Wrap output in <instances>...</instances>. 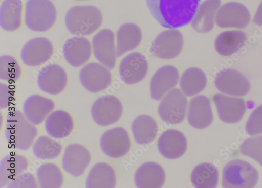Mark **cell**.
<instances>
[{
    "mask_svg": "<svg viewBox=\"0 0 262 188\" xmlns=\"http://www.w3.org/2000/svg\"><path fill=\"white\" fill-rule=\"evenodd\" d=\"M63 150L62 145L51 136L42 135L32 146L34 155L39 160L48 161L57 158Z\"/></svg>",
    "mask_w": 262,
    "mask_h": 188,
    "instance_id": "836d02e7",
    "label": "cell"
},
{
    "mask_svg": "<svg viewBox=\"0 0 262 188\" xmlns=\"http://www.w3.org/2000/svg\"><path fill=\"white\" fill-rule=\"evenodd\" d=\"M166 181V174L159 163L148 162L142 165L136 171L135 182L139 188H160Z\"/></svg>",
    "mask_w": 262,
    "mask_h": 188,
    "instance_id": "484cf974",
    "label": "cell"
},
{
    "mask_svg": "<svg viewBox=\"0 0 262 188\" xmlns=\"http://www.w3.org/2000/svg\"><path fill=\"white\" fill-rule=\"evenodd\" d=\"M246 129L250 136L262 134V105L253 111L247 122Z\"/></svg>",
    "mask_w": 262,
    "mask_h": 188,
    "instance_id": "f35d334b",
    "label": "cell"
},
{
    "mask_svg": "<svg viewBox=\"0 0 262 188\" xmlns=\"http://www.w3.org/2000/svg\"><path fill=\"white\" fill-rule=\"evenodd\" d=\"M54 46L46 37H38L29 40L20 52L24 64L30 67H39L46 63L53 56Z\"/></svg>",
    "mask_w": 262,
    "mask_h": 188,
    "instance_id": "ba28073f",
    "label": "cell"
},
{
    "mask_svg": "<svg viewBox=\"0 0 262 188\" xmlns=\"http://www.w3.org/2000/svg\"><path fill=\"white\" fill-rule=\"evenodd\" d=\"M100 145L102 151L107 156L119 158L129 151L131 140L125 129L117 127L105 132L101 137Z\"/></svg>",
    "mask_w": 262,
    "mask_h": 188,
    "instance_id": "9a60e30c",
    "label": "cell"
},
{
    "mask_svg": "<svg viewBox=\"0 0 262 188\" xmlns=\"http://www.w3.org/2000/svg\"><path fill=\"white\" fill-rule=\"evenodd\" d=\"M214 85L221 92L233 96H246L251 89L249 80L242 73L232 69L218 73L214 79Z\"/></svg>",
    "mask_w": 262,
    "mask_h": 188,
    "instance_id": "2e32d148",
    "label": "cell"
},
{
    "mask_svg": "<svg viewBox=\"0 0 262 188\" xmlns=\"http://www.w3.org/2000/svg\"><path fill=\"white\" fill-rule=\"evenodd\" d=\"M188 121L193 128L204 129L212 123L213 115L209 99L200 95L193 98L190 101Z\"/></svg>",
    "mask_w": 262,
    "mask_h": 188,
    "instance_id": "7402d4cb",
    "label": "cell"
},
{
    "mask_svg": "<svg viewBox=\"0 0 262 188\" xmlns=\"http://www.w3.org/2000/svg\"><path fill=\"white\" fill-rule=\"evenodd\" d=\"M92 44L84 36H74L66 41L63 46L64 58L71 66L79 68L85 65L92 57Z\"/></svg>",
    "mask_w": 262,
    "mask_h": 188,
    "instance_id": "ac0fdd59",
    "label": "cell"
},
{
    "mask_svg": "<svg viewBox=\"0 0 262 188\" xmlns=\"http://www.w3.org/2000/svg\"><path fill=\"white\" fill-rule=\"evenodd\" d=\"M207 79L205 73L200 68L187 69L180 80V87L184 94L192 97L202 92L206 88Z\"/></svg>",
    "mask_w": 262,
    "mask_h": 188,
    "instance_id": "d6a6232c",
    "label": "cell"
},
{
    "mask_svg": "<svg viewBox=\"0 0 262 188\" xmlns=\"http://www.w3.org/2000/svg\"><path fill=\"white\" fill-rule=\"evenodd\" d=\"M29 161L24 155H8L0 162V187L7 186L29 168Z\"/></svg>",
    "mask_w": 262,
    "mask_h": 188,
    "instance_id": "4316f807",
    "label": "cell"
},
{
    "mask_svg": "<svg viewBox=\"0 0 262 188\" xmlns=\"http://www.w3.org/2000/svg\"><path fill=\"white\" fill-rule=\"evenodd\" d=\"M221 0H206L200 5L191 22L193 29L199 33H207L214 28V17L221 6Z\"/></svg>",
    "mask_w": 262,
    "mask_h": 188,
    "instance_id": "83f0119b",
    "label": "cell"
},
{
    "mask_svg": "<svg viewBox=\"0 0 262 188\" xmlns=\"http://www.w3.org/2000/svg\"><path fill=\"white\" fill-rule=\"evenodd\" d=\"M37 85L43 92L52 96L62 93L67 88L69 76L61 66L53 64L42 68L37 78Z\"/></svg>",
    "mask_w": 262,
    "mask_h": 188,
    "instance_id": "4fadbf2b",
    "label": "cell"
},
{
    "mask_svg": "<svg viewBox=\"0 0 262 188\" xmlns=\"http://www.w3.org/2000/svg\"><path fill=\"white\" fill-rule=\"evenodd\" d=\"M180 74L176 67L167 65L159 69L150 82V94L152 99L161 100L179 83Z\"/></svg>",
    "mask_w": 262,
    "mask_h": 188,
    "instance_id": "ffe728a7",
    "label": "cell"
},
{
    "mask_svg": "<svg viewBox=\"0 0 262 188\" xmlns=\"http://www.w3.org/2000/svg\"><path fill=\"white\" fill-rule=\"evenodd\" d=\"M75 128L72 115L63 110L52 112L45 121V129L51 137L62 139L69 137Z\"/></svg>",
    "mask_w": 262,
    "mask_h": 188,
    "instance_id": "cb8c5ba5",
    "label": "cell"
},
{
    "mask_svg": "<svg viewBox=\"0 0 262 188\" xmlns=\"http://www.w3.org/2000/svg\"><path fill=\"white\" fill-rule=\"evenodd\" d=\"M24 19L30 30L46 32L56 24L57 9L51 0H28L25 7Z\"/></svg>",
    "mask_w": 262,
    "mask_h": 188,
    "instance_id": "277c9868",
    "label": "cell"
},
{
    "mask_svg": "<svg viewBox=\"0 0 262 188\" xmlns=\"http://www.w3.org/2000/svg\"><path fill=\"white\" fill-rule=\"evenodd\" d=\"M152 16L163 28L174 29L190 24L201 0H146Z\"/></svg>",
    "mask_w": 262,
    "mask_h": 188,
    "instance_id": "6da1fadb",
    "label": "cell"
},
{
    "mask_svg": "<svg viewBox=\"0 0 262 188\" xmlns=\"http://www.w3.org/2000/svg\"><path fill=\"white\" fill-rule=\"evenodd\" d=\"M94 56L99 63L109 70L114 69L117 63L115 34L110 29H103L97 33L92 41Z\"/></svg>",
    "mask_w": 262,
    "mask_h": 188,
    "instance_id": "9c48e42d",
    "label": "cell"
},
{
    "mask_svg": "<svg viewBox=\"0 0 262 188\" xmlns=\"http://www.w3.org/2000/svg\"><path fill=\"white\" fill-rule=\"evenodd\" d=\"M36 179L41 188H60L64 181L60 167L54 163L41 165L36 171Z\"/></svg>",
    "mask_w": 262,
    "mask_h": 188,
    "instance_id": "d590c367",
    "label": "cell"
},
{
    "mask_svg": "<svg viewBox=\"0 0 262 188\" xmlns=\"http://www.w3.org/2000/svg\"><path fill=\"white\" fill-rule=\"evenodd\" d=\"M187 146L185 136L176 130H169L164 132L158 142L160 153L169 159H177L183 156L187 151Z\"/></svg>",
    "mask_w": 262,
    "mask_h": 188,
    "instance_id": "603a6c76",
    "label": "cell"
},
{
    "mask_svg": "<svg viewBox=\"0 0 262 188\" xmlns=\"http://www.w3.org/2000/svg\"><path fill=\"white\" fill-rule=\"evenodd\" d=\"M75 1H90V0H75Z\"/></svg>",
    "mask_w": 262,
    "mask_h": 188,
    "instance_id": "7bdbcfd3",
    "label": "cell"
},
{
    "mask_svg": "<svg viewBox=\"0 0 262 188\" xmlns=\"http://www.w3.org/2000/svg\"><path fill=\"white\" fill-rule=\"evenodd\" d=\"M92 161L91 152L85 146L78 143L68 145L62 158L63 170L75 178L81 176Z\"/></svg>",
    "mask_w": 262,
    "mask_h": 188,
    "instance_id": "8fae6325",
    "label": "cell"
},
{
    "mask_svg": "<svg viewBox=\"0 0 262 188\" xmlns=\"http://www.w3.org/2000/svg\"><path fill=\"white\" fill-rule=\"evenodd\" d=\"M220 119L227 123H235L242 120L247 111L244 99L217 93L213 98Z\"/></svg>",
    "mask_w": 262,
    "mask_h": 188,
    "instance_id": "d6986e66",
    "label": "cell"
},
{
    "mask_svg": "<svg viewBox=\"0 0 262 188\" xmlns=\"http://www.w3.org/2000/svg\"><path fill=\"white\" fill-rule=\"evenodd\" d=\"M148 70L146 57L138 52L130 53L121 60L119 74L122 81L128 85H135L142 81Z\"/></svg>",
    "mask_w": 262,
    "mask_h": 188,
    "instance_id": "e0dca14e",
    "label": "cell"
},
{
    "mask_svg": "<svg viewBox=\"0 0 262 188\" xmlns=\"http://www.w3.org/2000/svg\"><path fill=\"white\" fill-rule=\"evenodd\" d=\"M38 134L36 125L29 121L24 113L14 110L8 113L5 136L11 147L27 151L32 147Z\"/></svg>",
    "mask_w": 262,
    "mask_h": 188,
    "instance_id": "7a4b0ae2",
    "label": "cell"
},
{
    "mask_svg": "<svg viewBox=\"0 0 262 188\" xmlns=\"http://www.w3.org/2000/svg\"><path fill=\"white\" fill-rule=\"evenodd\" d=\"M143 35L140 28L136 24L123 25L117 33V55L120 57L126 53L137 48L141 43Z\"/></svg>",
    "mask_w": 262,
    "mask_h": 188,
    "instance_id": "f1b7e54d",
    "label": "cell"
},
{
    "mask_svg": "<svg viewBox=\"0 0 262 188\" xmlns=\"http://www.w3.org/2000/svg\"><path fill=\"white\" fill-rule=\"evenodd\" d=\"M254 23L259 26H262V2L259 5L253 19Z\"/></svg>",
    "mask_w": 262,
    "mask_h": 188,
    "instance_id": "b9f144b4",
    "label": "cell"
},
{
    "mask_svg": "<svg viewBox=\"0 0 262 188\" xmlns=\"http://www.w3.org/2000/svg\"><path fill=\"white\" fill-rule=\"evenodd\" d=\"M251 15L244 5L230 2L222 6L217 11L215 23L221 28L244 29L250 22Z\"/></svg>",
    "mask_w": 262,
    "mask_h": 188,
    "instance_id": "5bb4252c",
    "label": "cell"
},
{
    "mask_svg": "<svg viewBox=\"0 0 262 188\" xmlns=\"http://www.w3.org/2000/svg\"><path fill=\"white\" fill-rule=\"evenodd\" d=\"M247 39V35L243 31H225L217 36L215 49L222 56H231L244 46Z\"/></svg>",
    "mask_w": 262,
    "mask_h": 188,
    "instance_id": "4dcf8cb0",
    "label": "cell"
},
{
    "mask_svg": "<svg viewBox=\"0 0 262 188\" xmlns=\"http://www.w3.org/2000/svg\"><path fill=\"white\" fill-rule=\"evenodd\" d=\"M240 152L252 158L262 166V135L248 138L240 146Z\"/></svg>",
    "mask_w": 262,
    "mask_h": 188,
    "instance_id": "74e56055",
    "label": "cell"
},
{
    "mask_svg": "<svg viewBox=\"0 0 262 188\" xmlns=\"http://www.w3.org/2000/svg\"><path fill=\"white\" fill-rule=\"evenodd\" d=\"M24 5L21 0H4L0 6V26L7 32L19 30L23 25Z\"/></svg>",
    "mask_w": 262,
    "mask_h": 188,
    "instance_id": "d4e9b609",
    "label": "cell"
},
{
    "mask_svg": "<svg viewBox=\"0 0 262 188\" xmlns=\"http://www.w3.org/2000/svg\"><path fill=\"white\" fill-rule=\"evenodd\" d=\"M258 178V172L250 163L234 159L224 167L222 185L226 188H252L256 186Z\"/></svg>",
    "mask_w": 262,
    "mask_h": 188,
    "instance_id": "5b68a950",
    "label": "cell"
},
{
    "mask_svg": "<svg viewBox=\"0 0 262 188\" xmlns=\"http://www.w3.org/2000/svg\"><path fill=\"white\" fill-rule=\"evenodd\" d=\"M79 80L83 88L92 93L107 89L112 84L110 70L98 62H90L80 70Z\"/></svg>",
    "mask_w": 262,
    "mask_h": 188,
    "instance_id": "30bf717a",
    "label": "cell"
},
{
    "mask_svg": "<svg viewBox=\"0 0 262 188\" xmlns=\"http://www.w3.org/2000/svg\"><path fill=\"white\" fill-rule=\"evenodd\" d=\"M219 172L209 163L200 164L193 169L191 175V182L195 187L214 188L219 182Z\"/></svg>",
    "mask_w": 262,
    "mask_h": 188,
    "instance_id": "e575fe53",
    "label": "cell"
},
{
    "mask_svg": "<svg viewBox=\"0 0 262 188\" xmlns=\"http://www.w3.org/2000/svg\"><path fill=\"white\" fill-rule=\"evenodd\" d=\"M184 44L182 33L177 30H167L155 39L150 49L152 56L163 59L176 58L182 52Z\"/></svg>",
    "mask_w": 262,
    "mask_h": 188,
    "instance_id": "7c38bea8",
    "label": "cell"
},
{
    "mask_svg": "<svg viewBox=\"0 0 262 188\" xmlns=\"http://www.w3.org/2000/svg\"><path fill=\"white\" fill-rule=\"evenodd\" d=\"M117 184V176L113 167L105 162L95 164L87 176L86 188H114Z\"/></svg>",
    "mask_w": 262,
    "mask_h": 188,
    "instance_id": "f546056e",
    "label": "cell"
},
{
    "mask_svg": "<svg viewBox=\"0 0 262 188\" xmlns=\"http://www.w3.org/2000/svg\"><path fill=\"white\" fill-rule=\"evenodd\" d=\"M7 188H37L39 185L34 175L25 172L11 181Z\"/></svg>",
    "mask_w": 262,
    "mask_h": 188,
    "instance_id": "ab89813d",
    "label": "cell"
},
{
    "mask_svg": "<svg viewBox=\"0 0 262 188\" xmlns=\"http://www.w3.org/2000/svg\"><path fill=\"white\" fill-rule=\"evenodd\" d=\"M23 74V68L14 57L9 55L0 57V79L9 82H15Z\"/></svg>",
    "mask_w": 262,
    "mask_h": 188,
    "instance_id": "8d00e7d4",
    "label": "cell"
},
{
    "mask_svg": "<svg viewBox=\"0 0 262 188\" xmlns=\"http://www.w3.org/2000/svg\"><path fill=\"white\" fill-rule=\"evenodd\" d=\"M159 130L156 120L150 116L141 115L132 124V132L136 142L140 145L151 143L157 137Z\"/></svg>",
    "mask_w": 262,
    "mask_h": 188,
    "instance_id": "1f68e13d",
    "label": "cell"
},
{
    "mask_svg": "<svg viewBox=\"0 0 262 188\" xmlns=\"http://www.w3.org/2000/svg\"><path fill=\"white\" fill-rule=\"evenodd\" d=\"M55 107L56 103L53 100L39 95H33L25 101L23 113L29 121L38 125L46 120Z\"/></svg>",
    "mask_w": 262,
    "mask_h": 188,
    "instance_id": "44dd1931",
    "label": "cell"
},
{
    "mask_svg": "<svg viewBox=\"0 0 262 188\" xmlns=\"http://www.w3.org/2000/svg\"><path fill=\"white\" fill-rule=\"evenodd\" d=\"M64 20L66 27L72 34L85 37L101 28L103 17L100 10L95 6H76L69 10Z\"/></svg>",
    "mask_w": 262,
    "mask_h": 188,
    "instance_id": "3957f363",
    "label": "cell"
},
{
    "mask_svg": "<svg viewBox=\"0 0 262 188\" xmlns=\"http://www.w3.org/2000/svg\"><path fill=\"white\" fill-rule=\"evenodd\" d=\"M123 112L121 101L113 95L103 96L93 104L91 115L99 126L107 127L120 120Z\"/></svg>",
    "mask_w": 262,
    "mask_h": 188,
    "instance_id": "52a82bcc",
    "label": "cell"
},
{
    "mask_svg": "<svg viewBox=\"0 0 262 188\" xmlns=\"http://www.w3.org/2000/svg\"><path fill=\"white\" fill-rule=\"evenodd\" d=\"M14 88L6 84L0 83V109L5 110L12 105L15 100Z\"/></svg>",
    "mask_w": 262,
    "mask_h": 188,
    "instance_id": "60d3db41",
    "label": "cell"
},
{
    "mask_svg": "<svg viewBox=\"0 0 262 188\" xmlns=\"http://www.w3.org/2000/svg\"><path fill=\"white\" fill-rule=\"evenodd\" d=\"M188 100L179 89L169 91L160 102L158 112L164 122L177 124L184 121L186 118Z\"/></svg>",
    "mask_w": 262,
    "mask_h": 188,
    "instance_id": "8992f818",
    "label": "cell"
}]
</instances>
